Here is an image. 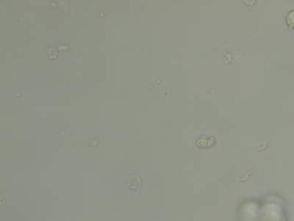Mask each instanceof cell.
<instances>
[{"label":"cell","instance_id":"6da1fadb","mask_svg":"<svg viewBox=\"0 0 294 221\" xmlns=\"http://www.w3.org/2000/svg\"><path fill=\"white\" fill-rule=\"evenodd\" d=\"M286 22L288 27L294 29V11L288 13V16H287Z\"/></svg>","mask_w":294,"mask_h":221}]
</instances>
